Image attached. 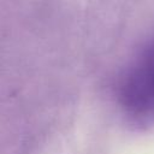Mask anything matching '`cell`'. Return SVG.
I'll return each instance as SVG.
<instances>
[{
	"instance_id": "obj_1",
	"label": "cell",
	"mask_w": 154,
	"mask_h": 154,
	"mask_svg": "<svg viewBox=\"0 0 154 154\" xmlns=\"http://www.w3.org/2000/svg\"><path fill=\"white\" fill-rule=\"evenodd\" d=\"M119 99L122 107L132 118L154 119V43L135 60L125 73Z\"/></svg>"
}]
</instances>
